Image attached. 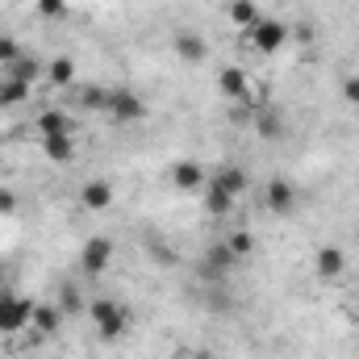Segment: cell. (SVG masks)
Masks as SVG:
<instances>
[{"instance_id": "21", "label": "cell", "mask_w": 359, "mask_h": 359, "mask_svg": "<svg viewBox=\"0 0 359 359\" xmlns=\"http://www.w3.org/2000/svg\"><path fill=\"white\" fill-rule=\"evenodd\" d=\"M226 13H230V21H234L238 29H251V25L259 21V4H255V0H230Z\"/></svg>"}, {"instance_id": "1", "label": "cell", "mask_w": 359, "mask_h": 359, "mask_svg": "<svg viewBox=\"0 0 359 359\" xmlns=\"http://www.w3.org/2000/svg\"><path fill=\"white\" fill-rule=\"evenodd\" d=\"M88 318H92V326H96V334H100L104 343L121 339V334H126V326H130V309H126L121 301H113V297L88 301Z\"/></svg>"}, {"instance_id": "32", "label": "cell", "mask_w": 359, "mask_h": 359, "mask_svg": "<svg viewBox=\"0 0 359 359\" xmlns=\"http://www.w3.org/2000/svg\"><path fill=\"white\" fill-rule=\"evenodd\" d=\"M0 109H4V76H0Z\"/></svg>"}, {"instance_id": "13", "label": "cell", "mask_w": 359, "mask_h": 359, "mask_svg": "<svg viewBox=\"0 0 359 359\" xmlns=\"http://www.w3.org/2000/svg\"><path fill=\"white\" fill-rule=\"evenodd\" d=\"M76 76H80V67H76V59H67V55H59V59H50L46 63V84L50 88H72L76 84Z\"/></svg>"}, {"instance_id": "12", "label": "cell", "mask_w": 359, "mask_h": 359, "mask_svg": "<svg viewBox=\"0 0 359 359\" xmlns=\"http://www.w3.org/2000/svg\"><path fill=\"white\" fill-rule=\"evenodd\" d=\"M209 180H217V184H222V188H226L234 201H238V196H247V188H251V172H247V168H238V163H226V168H217Z\"/></svg>"}, {"instance_id": "10", "label": "cell", "mask_w": 359, "mask_h": 359, "mask_svg": "<svg viewBox=\"0 0 359 359\" xmlns=\"http://www.w3.org/2000/svg\"><path fill=\"white\" fill-rule=\"evenodd\" d=\"M172 50L184 63H205V55H209V46H205V38L196 29H180L176 38H172Z\"/></svg>"}, {"instance_id": "27", "label": "cell", "mask_w": 359, "mask_h": 359, "mask_svg": "<svg viewBox=\"0 0 359 359\" xmlns=\"http://www.w3.org/2000/svg\"><path fill=\"white\" fill-rule=\"evenodd\" d=\"M80 104H84L88 113H104V104H109V92H104V88H84Z\"/></svg>"}, {"instance_id": "20", "label": "cell", "mask_w": 359, "mask_h": 359, "mask_svg": "<svg viewBox=\"0 0 359 359\" xmlns=\"http://www.w3.org/2000/svg\"><path fill=\"white\" fill-rule=\"evenodd\" d=\"M38 134L46 138V134H76V130H72V117L67 113L46 109V113H38Z\"/></svg>"}, {"instance_id": "16", "label": "cell", "mask_w": 359, "mask_h": 359, "mask_svg": "<svg viewBox=\"0 0 359 359\" xmlns=\"http://www.w3.org/2000/svg\"><path fill=\"white\" fill-rule=\"evenodd\" d=\"M201 192H205V209H209V217H226V213L238 205V201H234V196H230V192L217 184V180H209Z\"/></svg>"}, {"instance_id": "9", "label": "cell", "mask_w": 359, "mask_h": 359, "mask_svg": "<svg viewBox=\"0 0 359 359\" xmlns=\"http://www.w3.org/2000/svg\"><path fill=\"white\" fill-rule=\"evenodd\" d=\"M172 184H176L180 192H201V188L209 184V172H205L196 159H180L176 168H172Z\"/></svg>"}, {"instance_id": "11", "label": "cell", "mask_w": 359, "mask_h": 359, "mask_svg": "<svg viewBox=\"0 0 359 359\" xmlns=\"http://www.w3.org/2000/svg\"><path fill=\"white\" fill-rule=\"evenodd\" d=\"M217 88H222V96H230V100H251V80H247L243 67H222L217 72Z\"/></svg>"}, {"instance_id": "17", "label": "cell", "mask_w": 359, "mask_h": 359, "mask_svg": "<svg viewBox=\"0 0 359 359\" xmlns=\"http://www.w3.org/2000/svg\"><path fill=\"white\" fill-rule=\"evenodd\" d=\"M238 259H234V251L226 247V243H217V247H209L205 251V271L213 276V280H226V271L234 268Z\"/></svg>"}, {"instance_id": "26", "label": "cell", "mask_w": 359, "mask_h": 359, "mask_svg": "<svg viewBox=\"0 0 359 359\" xmlns=\"http://www.w3.org/2000/svg\"><path fill=\"white\" fill-rule=\"evenodd\" d=\"M38 13H42L46 21H63V17L72 13V4H67V0H38Z\"/></svg>"}, {"instance_id": "23", "label": "cell", "mask_w": 359, "mask_h": 359, "mask_svg": "<svg viewBox=\"0 0 359 359\" xmlns=\"http://www.w3.org/2000/svg\"><path fill=\"white\" fill-rule=\"evenodd\" d=\"M226 247L234 251V259H247V255L255 251V234H251V230H234V234L226 238Z\"/></svg>"}, {"instance_id": "18", "label": "cell", "mask_w": 359, "mask_h": 359, "mask_svg": "<svg viewBox=\"0 0 359 359\" xmlns=\"http://www.w3.org/2000/svg\"><path fill=\"white\" fill-rule=\"evenodd\" d=\"M29 326H34L38 334H55V330L63 326V309H59V305H34Z\"/></svg>"}, {"instance_id": "24", "label": "cell", "mask_w": 359, "mask_h": 359, "mask_svg": "<svg viewBox=\"0 0 359 359\" xmlns=\"http://www.w3.org/2000/svg\"><path fill=\"white\" fill-rule=\"evenodd\" d=\"M29 84H21V80H8V76H4V109H13V104H25V100H29Z\"/></svg>"}, {"instance_id": "3", "label": "cell", "mask_w": 359, "mask_h": 359, "mask_svg": "<svg viewBox=\"0 0 359 359\" xmlns=\"http://www.w3.org/2000/svg\"><path fill=\"white\" fill-rule=\"evenodd\" d=\"M29 318H34V301L0 288V334H21L29 326Z\"/></svg>"}, {"instance_id": "31", "label": "cell", "mask_w": 359, "mask_h": 359, "mask_svg": "<svg viewBox=\"0 0 359 359\" xmlns=\"http://www.w3.org/2000/svg\"><path fill=\"white\" fill-rule=\"evenodd\" d=\"M188 359H213V355H209V351H192Z\"/></svg>"}, {"instance_id": "14", "label": "cell", "mask_w": 359, "mask_h": 359, "mask_svg": "<svg viewBox=\"0 0 359 359\" xmlns=\"http://www.w3.org/2000/svg\"><path fill=\"white\" fill-rule=\"evenodd\" d=\"M42 151H46L50 163H72L76 159V134H46Z\"/></svg>"}, {"instance_id": "30", "label": "cell", "mask_w": 359, "mask_h": 359, "mask_svg": "<svg viewBox=\"0 0 359 359\" xmlns=\"http://www.w3.org/2000/svg\"><path fill=\"white\" fill-rule=\"evenodd\" d=\"M4 284H8V268H4V264H0V288H4Z\"/></svg>"}, {"instance_id": "4", "label": "cell", "mask_w": 359, "mask_h": 359, "mask_svg": "<svg viewBox=\"0 0 359 359\" xmlns=\"http://www.w3.org/2000/svg\"><path fill=\"white\" fill-rule=\"evenodd\" d=\"M247 42H251L259 55H276V50L288 46V25L276 21V17H259V21L247 29Z\"/></svg>"}, {"instance_id": "25", "label": "cell", "mask_w": 359, "mask_h": 359, "mask_svg": "<svg viewBox=\"0 0 359 359\" xmlns=\"http://www.w3.org/2000/svg\"><path fill=\"white\" fill-rule=\"evenodd\" d=\"M25 50H21V42L17 38H8V34H0V67H8V63H17Z\"/></svg>"}, {"instance_id": "2", "label": "cell", "mask_w": 359, "mask_h": 359, "mask_svg": "<svg viewBox=\"0 0 359 359\" xmlns=\"http://www.w3.org/2000/svg\"><path fill=\"white\" fill-rule=\"evenodd\" d=\"M104 113L117 121V126H138V121H147V100L138 96L134 88H109V104H104Z\"/></svg>"}, {"instance_id": "22", "label": "cell", "mask_w": 359, "mask_h": 359, "mask_svg": "<svg viewBox=\"0 0 359 359\" xmlns=\"http://www.w3.org/2000/svg\"><path fill=\"white\" fill-rule=\"evenodd\" d=\"M59 309H63V318H76V313H88V301H84V292H80L76 284H63V292H59Z\"/></svg>"}, {"instance_id": "8", "label": "cell", "mask_w": 359, "mask_h": 359, "mask_svg": "<svg viewBox=\"0 0 359 359\" xmlns=\"http://www.w3.org/2000/svg\"><path fill=\"white\" fill-rule=\"evenodd\" d=\"M113 201H117L113 180L92 176V180H84V184H80V205H84L88 213H104V209H113Z\"/></svg>"}, {"instance_id": "19", "label": "cell", "mask_w": 359, "mask_h": 359, "mask_svg": "<svg viewBox=\"0 0 359 359\" xmlns=\"http://www.w3.org/2000/svg\"><path fill=\"white\" fill-rule=\"evenodd\" d=\"M255 130H259V138H268V142L284 138V117H280V109H259V113H255Z\"/></svg>"}, {"instance_id": "5", "label": "cell", "mask_w": 359, "mask_h": 359, "mask_svg": "<svg viewBox=\"0 0 359 359\" xmlns=\"http://www.w3.org/2000/svg\"><path fill=\"white\" fill-rule=\"evenodd\" d=\"M113 255H117L113 238H104V234H92L88 243L80 247V271L96 280V276H104V271L113 268Z\"/></svg>"}, {"instance_id": "7", "label": "cell", "mask_w": 359, "mask_h": 359, "mask_svg": "<svg viewBox=\"0 0 359 359\" xmlns=\"http://www.w3.org/2000/svg\"><path fill=\"white\" fill-rule=\"evenodd\" d=\"M313 276H318V280H326V284L343 280V276H347V251H343V247H334V243L318 247V251H313Z\"/></svg>"}, {"instance_id": "29", "label": "cell", "mask_w": 359, "mask_h": 359, "mask_svg": "<svg viewBox=\"0 0 359 359\" xmlns=\"http://www.w3.org/2000/svg\"><path fill=\"white\" fill-rule=\"evenodd\" d=\"M339 92H343L347 104H359V76H347V80L339 84Z\"/></svg>"}, {"instance_id": "6", "label": "cell", "mask_w": 359, "mask_h": 359, "mask_svg": "<svg viewBox=\"0 0 359 359\" xmlns=\"http://www.w3.org/2000/svg\"><path fill=\"white\" fill-rule=\"evenodd\" d=\"M264 201H268L271 213H280V217H292L297 213V201H301V192H297V184L288 176H271L268 180V192H264Z\"/></svg>"}, {"instance_id": "15", "label": "cell", "mask_w": 359, "mask_h": 359, "mask_svg": "<svg viewBox=\"0 0 359 359\" xmlns=\"http://www.w3.org/2000/svg\"><path fill=\"white\" fill-rule=\"evenodd\" d=\"M4 76H8V80H21V84H29V88H34V84L46 76V63H38V59L21 55L17 63H8V67H4Z\"/></svg>"}, {"instance_id": "28", "label": "cell", "mask_w": 359, "mask_h": 359, "mask_svg": "<svg viewBox=\"0 0 359 359\" xmlns=\"http://www.w3.org/2000/svg\"><path fill=\"white\" fill-rule=\"evenodd\" d=\"M17 209H21V196L13 188H0V217H13Z\"/></svg>"}]
</instances>
